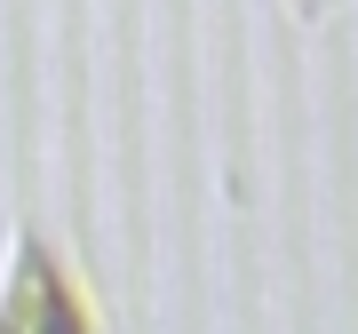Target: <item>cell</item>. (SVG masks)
Masks as SVG:
<instances>
[{
    "mask_svg": "<svg viewBox=\"0 0 358 334\" xmlns=\"http://www.w3.org/2000/svg\"><path fill=\"white\" fill-rule=\"evenodd\" d=\"M0 334H88V295L40 255V239H24V279L16 303L0 310Z\"/></svg>",
    "mask_w": 358,
    "mask_h": 334,
    "instance_id": "cell-1",
    "label": "cell"
}]
</instances>
